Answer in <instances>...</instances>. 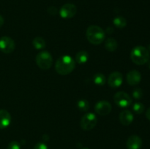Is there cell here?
<instances>
[{
    "mask_svg": "<svg viewBox=\"0 0 150 149\" xmlns=\"http://www.w3.org/2000/svg\"><path fill=\"white\" fill-rule=\"evenodd\" d=\"M114 25L118 29H124L127 26V20L122 16H117L113 20Z\"/></svg>",
    "mask_w": 150,
    "mask_h": 149,
    "instance_id": "17",
    "label": "cell"
},
{
    "mask_svg": "<svg viewBox=\"0 0 150 149\" xmlns=\"http://www.w3.org/2000/svg\"><path fill=\"white\" fill-rule=\"evenodd\" d=\"M98 124V118L92 112L85 114L81 119V127L85 131H89L95 127Z\"/></svg>",
    "mask_w": 150,
    "mask_h": 149,
    "instance_id": "5",
    "label": "cell"
},
{
    "mask_svg": "<svg viewBox=\"0 0 150 149\" xmlns=\"http://www.w3.org/2000/svg\"><path fill=\"white\" fill-rule=\"evenodd\" d=\"M105 47L109 52H114L118 48V43L114 38L109 37L105 40Z\"/></svg>",
    "mask_w": 150,
    "mask_h": 149,
    "instance_id": "15",
    "label": "cell"
},
{
    "mask_svg": "<svg viewBox=\"0 0 150 149\" xmlns=\"http://www.w3.org/2000/svg\"><path fill=\"white\" fill-rule=\"evenodd\" d=\"M145 107L141 102H136L133 105V110L136 114H142L144 111Z\"/></svg>",
    "mask_w": 150,
    "mask_h": 149,
    "instance_id": "21",
    "label": "cell"
},
{
    "mask_svg": "<svg viewBox=\"0 0 150 149\" xmlns=\"http://www.w3.org/2000/svg\"><path fill=\"white\" fill-rule=\"evenodd\" d=\"M4 18L2 17V16L0 15V27H1V26H2L3 24H4Z\"/></svg>",
    "mask_w": 150,
    "mask_h": 149,
    "instance_id": "28",
    "label": "cell"
},
{
    "mask_svg": "<svg viewBox=\"0 0 150 149\" xmlns=\"http://www.w3.org/2000/svg\"><path fill=\"white\" fill-rule=\"evenodd\" d=\"M11 122V115L8 111L0 110V129H5Z\"/></svg>",
    "mask_w": 150,
    "mask_h": 149,
    "instance_id": "13",
    "label": "cell"
},
{
    "mask_svg": "<svg viewBox=\"0 0 150 149\" xmlns=\"http://www.w3.org/2000/svg\"><path fill=\"white\" fill-rule=\"evenodd\" d=\"M32 45L36 49H42L45 47V41L43 38L40 37H37L32 41Z\"/></svg>",
    "mask_w": 150,
    "mask_h": 149,
    "instance_id": "18",
    "label": "cell"
},
{
    "mask_svg": "<svg viewBox=\"0 0 150 149\" xmlns=\"http://www.w3.org/2000/svg\"><path fill=\"white\" fill-rule=\"evenodd\" d=\"M114 100L116 105L120 108H127L132 104L131 97L124 91H119L115 93Z\"/></svg>",
    "mask_w": 150,
    "mask_h": 149,
    "instance_id": "6",
    "label": "cell"
},
{
    "mask_svg": "<svg viewBox=\"0 0 150 149\" xmlns=\"http://www.w3.org/2000/svg\"><path fill=\"white\" fill-rule=\"evenodd\" d=\"M111 105L105 100L100 101V102H97L95 107V110L97 114L100 115H107L109 114L111 111Z\"/></svg>",
    "mask_w": 150,
    "mask_h": 149,
    "instance_id": "9",
    "label": "cell"
},
{
    "mask_svg": "<svg viewBox=\"0 0 150 149\" xmlns=\"http://www.w3.org/2000/svg\"><path fill=\"white\" fill-rule=\"evenodd\" d=\"M89 59V53L85 51H81L76 56V61L80 64H85Z\"/></svg>",
    "mask_w": 150,
    "mask_h": 149,
    "instance_id": "16",
    "label": "cell"
},
{
    "mask_svg": "<svg viewBox=\"0 0 150 149\" xmlns=\"http://www.w3.org/2000/svg\"><path fill=\"white\" fill-rule=\"evenodd\" d=\"M127 149H140L142 145V140L138 135H131L127 140Z\"/></svg>",
    "mask_w": 150,
    "mask_h": 149,
    "instance_id": "12",
    "label": "cell"
},
{
    "mask_svg": "<svg viewBox=\"0 0 150 149\" xmlns=\"http://www.w3.org/2000/svg\"><path fill=\"white\" fill-rule=\"evenodd\" d=\"M86 38L90 43L95 45H100L105 39V32L101 27L92 25L88 27L86 33Z\"/></svg>",
    "mask_w": 150,
    "mask_h": 149,
    "instance_id": "3",
    "label": "cell"
},
{
    "mask_svg": "<svg viewBox=\"0 0 150 149\" xmlns=\"http://www.w3.org/2000/svg\"><path fill=\"white\" fill-rule=\"evenodd\" d=\"M34 149H48V147L45 143H38L34 147Z\"/></svg>",
    "mask_w": 150,
    "mask_h": 149,
    "instance_id": "24",
    "label": "cell"
},
{
    "mask_svg": "<svg viewBox=\"0 0 150 149\" xmlns=\"http://www.w3.org/2000/svg\"><path fill=\"white\" fill-rule=\"evenodd\" d=\"M150 58L149 51L145 47L138 45L133 48L130 53V58L137 65H143L148 62Z\"/></svg>",
    "mask_w": 150,
    "mask_h": 149,
    "instance_id": "2",
    "label": "cell"
},
{
    "mask_svg": "<svg viewBox=\"0 0 150 149\" xmlns=\"http://www.w3.org/2000/svg\"><path fill=\"white\" fill-rule=\"evenodd\" d=\"M114 32V29H113L112 27H108L106 29V32L108 34H111Z\"/></svg>",
    "mask_w": 150,
    "mask_h": 149,
    "instance_id": "27",
    "label": "cell"
},
{
    "mask_svg": "<svg viewBox=\"0 0 150 149\" xmlns=\"http://www.w3.org/2000/svg\"><path fill=\"white\" fill-rule=\"evenodd\" d=\"M7 149H21V145L17 141H12L7 145Z\"/></svg>",
    "mask_w": 150,
    "mask_h": 149,
    "instance_id": "23",
    "label": "cell"
},
{
    "mask_svg": "<svg viewBox=\"0 0 150 149\" xmlns=\"http://www.w3.org/2000/svg\"><path fill=\"white\" fill-rule=\"evenodd\" d=\"M35 61H36L37 65L41 70H48V69L51 68V65H52V56H51V54L49 52L46 51H40L37 55Z\"/></svg>",
    "mask_w": 150,
    "mask_h": 149,
    "instance_id": "4",
    "label": "cell"
},
{
    "mask_svg": "<svg viewBox=\"0 0 150 149\" xmlns=\"http://www.w3.org/2000/svg\"><path fill=\"white\" fill-rule=\"evenodd\" d=\"M123 77L120 72H114L109 75L108 83L111 88H118L122 84Z\"/></svg>",
    "mask_w": 150,
    "mask_h": 149,
    "instance_id": "10",
    "label": "cell"
},
{
    "mask_svg": "<svg viewBox=\"0 0 150 149\" xmlns=\"http://www.w3.org/2000/svg\"><path fill=\"white\" fill-rule=\"evenodd\" d=\"M81 149H89V148H81Z\"/></svg>",
    "mask_w": 150,
    "mask_h": 149,
    "instance_id": "30",
    "label": "cell"
},
{
    "mask_svg": "<svg viewBox=\"0 0 150 149\" xmlns=\"http://www.w3.org/2000/svg\"><path fill=\"white\" fill-rule=\"evenodd\" d=\"M134 117L130 110H125L120 114V121L122 125L128 126L133 121Z\"/></svg>",
    "mask_w": 150,
    "mask_h": 149,
    "instance_id": "14",
    "label": "cell"
},
{
    "mask_svg": "<svg viewBox=\"0 0 150 149\" xmlns=\"http://www.w3.org/2000/svg\"><path fill=\"white\" fill-rule=\"evenodd\" d=\"M76 67L75 60L70 56L64 55L59 57L56 61L55 69L61 75H67L71 73Z\"/></svg>",
    "mask_w": 150,
    "mask_h": 149,
    "instance_id": "1",
    "label": "cell"
},
{
    "mask_svg": "<svg viewBox=\"0 0 150 149\" xmlns=\"http://www.w3.org/2000/svg\"><path fill=\"white\" fill-rule=\"evenodd\" d=\"M142 80L141 73L137 70H131L127 74V82L130 86H136Z\"/></svg>",
    "mask_w": 150,
    "mask_h": 149,
    "instance_id": "11",
    "label": "cell"
},
{
    "mask_svg": "<svg viewBox=\"0 0 150 149\" xmlns=\"http://www.w3.org/2000/svg\"><path fill=\"white\" fill-rule=\"evenodd\" d=\"M133 96L136 99H142L143 96V91L140 88H136L133 91Z\"/></svg>",
    "mask_w": 150,
    "mask_h": 149,
    "instance_id": "22",
    "label": "cell"
},
{
    "mask_svg": "<svg viewBox=\"0 0 150 149\" xmlns=\"http://www.w3.org/2000/svg\"><path fill=\"white\" fill-rule=\"evenodd\" d=\"M149 51H150V45H149Z\"/></svg>",
    "mask_w": 150,
    "mask_h": 149,
    "instance_id": "31",
    "label": "cell"
},
{
    "mask_svg": "<svg viewBox=\"0 0 150 149\" xmlns=\"http://www.w3.org/2000/svg\"><path fill=\"white\" fill-rule=\"evenodd\" d=\"M48 12L50 14L52 15H55L57 13V9L55 7H53L52 6V7H50L48 9Z\"/></svg>",
    "mask_w": 150,
    "mask_h": 149,
    "instance_id": "25",
    "label": "cell"
},
{
    "mask_svg": "<svg viewBox=\"0 0 150 149\" xmlns=\"http://www.w3.org/2000/svg\"><path fill=\"white\" fill-rule=\"evenodd\" d=\"M76 12H77V8H76V5L73 4H70V3H67V4H64L61 7L59 10V14L63 18H71L73 16H75Z\"/></svg>",
    "mask_w": 150,
    "mask_h": 149,
    "instance_id": "8",
    "label": "cell"
},
{
    "mask_svg": "<svg viewBox=\"0 0 150 149\" xmlns=\"http://www.w3.org/2000/svg\"><path fill=\"white\" fill-rule=\"evenodd\" d=\"M77 106L81 111H87L89 109V102L86 99H81L78 102Z\"/></svg>",
    "mask_w": 150,
    "mask_h": 149,
    "instance_id": "20",
    "label": "cell"
},
{
    "mask_svg": "<svg viewBox=\"0 0 150 149\" xmlns=\"http://www.w3.org/2000/svg\"><path fill=\"white\" fill-rule=\"evenodd\" d=\"M94 83L98 86H103L105 83L106 79H105V75L102 73H98V74H95L93 77Z\"/></svg>",
    "mask_w": 150,
    "mask_h": 149,
    "instance_id": "19",
    "label": "cell"
},
{
    "mask_svg": "<svg viewBox=\"0 0 150 149\" xmlns=\"http://www.w3.org/2000/svg\"><path fill=\"white\" fill-rule=\"evenodd\" d=\"M146 117L149 121H150V108L146 110Z\"/></svg>",
    "mask_w": 150,
    "mask_h": 149,
    "instance_id": "26",
    "label": "cell"
},
{
    "mask_svg": "<svg viewBox=\"0 0 150 149\" xmlns=\"http://www.w3.org/2000/svg\"><path fill=\"white\" fill-rule=\"evenodd\" d=\"M15 42L9 37H2L0 38V51L4 53H10L15 49Z\"/></svg>",
    "mask_w": 150,
    "mask_h": 149,
    "instance_id": "7",
    "label": "cell"
},
{
    "mask_svg": "<svg viewBox=\"0 0 150 149\" xmlns=\"http://www.w3.org/2000/svg\"><path fill=\"white\" fill-rule=\"evenodd\" d=\"M147 65H148V67H149V70H150V60H149V61H148V62H147Z\"/></svg>",
    "mask_w": 150,
    "mask_h": 149,
    "instance_id": "29",
    "label": "cell"
}]
</instances>
